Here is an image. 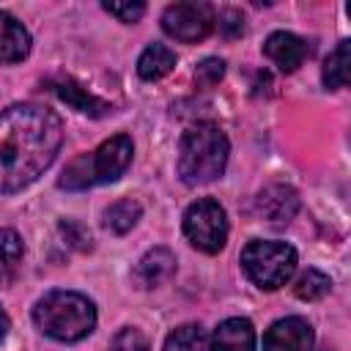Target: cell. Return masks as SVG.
I'll return each instance as SVG.
<instances>
[{
	"label": "cell",
	"instance_id": "obj_1",
	"mask_svg": "<svg viewBox=\"0 0 351 351\" xmlns=\"http://www.w3.org/2000/svg\"><path fill=\"white\" fill-rule=\"evenodd\" d=\"M63 143L60 118L41 104H11L0 112V192L33 184L58 156Z\"/></svg>",
	"mask_w": 351,
	"mask_h": 351
},
{
	"label": "cell",
	"instance_id": "obj_2",
	"mask_svg": "<svg viewBox=\"0 0 351 351\" xmlns=\"http://www.w3.org/2000/svg\"><path fill=\"white\" fill-rule=\"evenodd\" d=\"M230 143L217 123H195L178 143V176L184 184H208L225 173Z\"/></svg>",
	"mask_w": 351,
	"mask_h": 351
},
{
	"label": "cell",
	"instance_id": "obj_3",
	"mask_svg": "<svg viewBox=\"0 0 351 351\" xmlns=\"http://www.w3.org/2000/svg\"><path fill=\"white\" fill-rule=\"evenodd\" d=\"M36 326L60 343H77L96 326V307L77 291H49L33 307Z\"/></svg>",
	"mask_w": 351,
	"mask_h": 351
},
{
	"label": "cell",
	"instance_id": "obj_4",
	"mask_svg": "<svg viewBox=\"0 0 351 351\" xmlns=\"http://www.w3.org/2000/svg\"><path fill=\"white\" fill-rule=\"evenodd\" d=\"M132 154H134L132 137L115 134V137L104 140L96 151L71 159L69 167L63 170V176L58 178V186L69 189V192H82V189H90L99 184L118 181L126 173V167L132 165Z\"/></svg>",
	"mask_w": 351,
	"mask_h": 351
},
{
	"label": "cell",
	"instance_id": "obj_5",
	"mask_svg": "<svg viewBox=\"0 0 351 351\" xmlns=\"http://www.w3.org/2000/svg\"><path fill=\"white\" fill-rule=\"evenodd\" d=\"M244 274L263 291H274L285 285L296 271V250L285 241L255 239L241 250Z\"/></svg>",
	"mask_w": 351,
	"mask_h": 351
},
{
	"label": "cell",
	"instance_id": "obj_6",
	"mask_svg": "<svg viewBox=\"0 0 351 351\" xmlns=\"http://www.w3.org/2000/svg\"><path fill=\"white\" fill-rule=\"evenodd\" d=\"M184 236L200 252H219L228 241V214L225 208L211 200L200 197L184 211Z\"/></svg>",
	"mask_w": 351,
	"mask_h": 351
},
{
	"label": "cell",
	"instance_id": "obj_7",
	"mask_svg": "<svg viewBox=\"0 0 351 351\" xmlns=\"http://www.w3.org/2000/svg\"><path fill=\"white\" fill-rule=\"evenodd\" d=\"M217 14L208 3H173L162 14V27L170 38L197 44L214 30Z\"/></svg>",
	"mask_w": 351,
	"mask_h": 351
},
{
	"label": "cell",
	"instance_id": "obj_8",
	"mask_svg": "<svg viewBox=\"0 0 351 351\" xmlns=\"http://www.w3.org/2000/svg\"><path fill=\"white\" fill-rule=\"evenodd\" d=\"M313 343L315 332L302 315L280 318L263 335V351H313Z\"/></svg>",
	"mask_w": 351,
	"mask_h": 351
},
{
	"label": "cell",
	"instance_id": "obj_9",
	"mask_svg": "<svg viewBox=\"0 0 351 351\" xmlns=\"http://www.w3.org/2000/svg\"><path fill=\"white\" fill-rule=\"evenodd\" d=\"M263 55L285 74L296 71L307 58H310V47L304 38H299L296 33L288 30H274L269 33V38L263 41Z\"/></svg>",
	"mask_w": 351,
	"mask_h": 351
},
{
	"label": "cell",
	"instance_id": "obj_10",
	"mask_svg": "<svg viewBox=\"0 0 351 351\" xmlns=\"http://www.w3.org/2000/svg\"><path fill=\"white\" fill-rule=\"evenodd\" d=\"M255 208L261 217H266L274 225H285L293 219V214L299 211V195L296 189L285 186V184H269L266 189L258 192L255 197Z\"/></svg>",
	"mask_w": 351,
	"mask_h": 351
},
{
	"label": "cell",
	"instance_id": "obj_11",
	"mask_svg": "<svg viewBox=\"0 0 351 351\" xmlns=\"http://www.w3.org/2000/svg\"><path fill=\"white\" fill-rule=\"evenodd\" d=\"M47 88H49V90H52L58 99H63L69 107H74L77 112H82V115L101 118V115L112 112V107H110L104 99H99V96L88 93L82 85H77V82H74V80H69V77L49 80V82H47Z\"/></svg>",
	"mask_w": 351,
	"mask_h": 351
},
{
	"label": "cell",
	"instance_id": "obj_12",
	"mask_svg": "<svg viewBox=\"0 0 351 351\" xmlns=\"http://www.w3.org/2000/svg\"><path fill=\"white\" fill-rule=\"evenodd\" d=\"M173 271H176V255L167 247H154L134 266V282L140 288H156L165 280H170Z\"/></svg>",
	"mask_w": 351,
	"mask_h": 351
},
{
	"label": "cell",
	"instance_id": "obj_13",
	"mask_svg": "<svg viewBox=\"0 0 351 351\" xmlns=\"http://www.w3.org/2000/svg\"><path fill=\"white\" fill-rule=\"evenodd\" d=\"M208 351H255V329L247 318H225L214 335Z\"/></svg>",
	"mask_w": 351,
	"mask_h": 351
},
{
	"label": "cell",
	"instance_id": "obj_14",
	"mask_svg": "<svg viewBox=\"0 0 351 351\" xmlns=\"http://www.w3.org/2000/svg\"><path fill=\"white\" fill-rule=\"evenodd\" d=\"M27 52H30L27 27L8 11H0V63H19L27 58Z\"/></svg>",
	"mask_w": 351,
	"mask_h": 351
},
{
	"label": "cell",
	"instance_id": "obj_15",
	"mask_svg": "<svg viewBox=\"0 0 351 351\" xmlns=\"http://www.w3.org/2000/svg\"><path fill=\"white\" fill-rule=\"evenodd\" d=\"M176 69V52L165 44H148L143 49V55L137 58V74L148 82L162 80L165 74H170Z\"/></svg>",
	"mask_w": 351,
	"mask_h": 351
},
{
	"label": "cell",
	"instance_id": "obj_16",
	"mask_svg": "<svg viewBox=\"0 0 351 351\" xmlns=\"http://www.w3.org/2000/svg\"><path fill=\"white\" fill-rule=\"evenodd\" d=\"M22 258H25V244L19 233L11 228H0V282H11L19 274Z\"/></svg>",
	"mask_w": 351,
	"mask_h": 351
},
{
	"label": "cell",
	"instance_id": "obj_17",
	"mask_svg": "<svg viewBox=\"0 0 351 351\" xmlns=\"http://www.w3.org/2000/svg\"><path fill=\"white\" fill-rule=\"evenodd\" d=\"M321 80L329 90H337V88H346L348 82V41H340L329 58L324 60V71H321Z\"/></svg>",
	"mask_w": 351,
	"mask_h": 351
},
{
	"label": "cell",
	"instance_id": "obj_18",
	"mask_svg": "<svg viewBox=\"0 0 351 351\" xmlns=\"http://www.w3.org/2000/svg\"><path fill=\"white\" fill-rule=\"evenodd\" d=\"M143 208L137 200H118L104 211V228H110L112 233H126L137 225Z\"/></svg>",
	"mask_w": 351,
	"mask_h": 351
},
{
	"label": "cell",
	"instance_id": "obj_19",
	"mask_svg": "<svg viewBox=\"0 0 351 351\" xmlns=\"http://www.w3.org/2000/svg\"><path fill=\"white\" fill-rule=\"evenodd\" d=\"M162 351H208L206 348V332L200 324H184L173 329L165 340Z\"/></svg>",
	"mask_w": 351,
	"mask_h": 351
},
{
	"label": "cell",
	"instance_id": "obj_20",
	"mask_svg": "<svg viewBox=\"0 0 351 351\" xmlns=\"http://www.w3.org/2000/svg\"><path fill=\"white\" fill-rule=\"evenodd\" d=\"M329 288H332V280H329L324 271L307 269V271L299 274V280H296V285H293V293H296L299 299H304V302H315V299H324V296L329 293Z\"/></svg>",
	"mask_w": 351,
	"mask_h": 351
},
{
	"label": "cell",
	"instance_id": "obj_21",
	"mask_svg": "<svg viewBox=\"0 0 351 351\" xmlns=\"http://www.w3.org/2000/svg\"><path fill=\"white\" fill-rule=\"evenodd\" d=\"M110 351H148V337L140 329H134V326H123L112 337Z\"/></svg>",
	"mask_w": 351,
	"mask_h": 351
},
{
	"label": "cell",
	"instance_id": "obj_22",
	"mask_svg": "<svg viewBox=\"0 0 351 351\" xmlns=\"http://www.w3.org/2000/svg\"><path fill=\"white\" fill-rule=\"evenodd\" d=\"M222 77H225V60H219V58H206L195 69V82L200 88H214Z\"/></svg>",
	"mask_w": 351,
	"mask_h": 351
},
{
	"label": "cell",
	"instance_id": "obj_23",
	"mask_svg": "<svg viewBox=\"0 0 351 351\" xmlns=\"http://www.w3.org/2000/svg\"><path fill=\"white\" fill-rule=\"evenodd\" d=\"M101 8L112 16H118L121 22H137L145 14L143 3H101Z\"/></svg>",
	"mask_w": 351,
	"mask_h": 351
},
{
	"label": "cell",
	"instance_id": "obj_24",
	"mask_svg": "<svg viewBox=\"0 0 351 351\" xmlns=\"http://www.w3.org/2000/svg\"><path fill=\"white\" fill-rule=\"evenodd\" d=\"M60 233L66 236V241L71 244V247H80V250H90V233L80 225V222H74V219H66V222H60Z\"/></svg>",
	"mask_w": 351,
	"mask_h": 351
},
{
	"label": "cell",
	"instance_id": "obj_25",
	"mask_svg": "<svg viewBox=\"0 0 351 351\" xmlns=\"http://www.w3.org/2000/svg\"><path fill=\"white\" fill-rule=\"evenodd\" d=\"M219 30L228 36V38H236L244 33V16L239 11H225L219 14Z\"/></svg>",
	"mask_w": 351,
	"mask_h": 351
},
{
	"label": "cell",
	"instance_id": "obj_26",
	"mask_svg": "<svg viewBox=\"0 0 351 351\" xmlns=\"http://www.w3.org/2000/svg\"><path fill=\"white\" fill-rule=\"evenodd\" d=\"M8 329H11V321H8V315H5V310L0 307V340L8 335Z\"/></svg>",
	"mask_w": 351,
	"mask_h": 351
}]
</instances>
